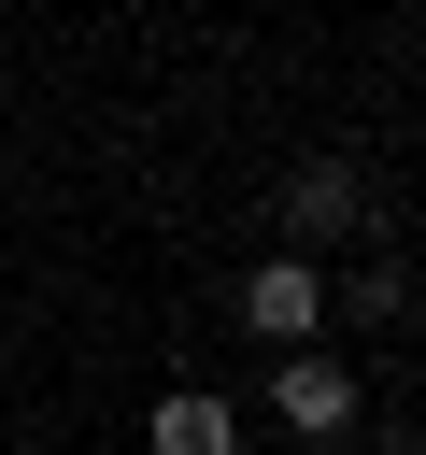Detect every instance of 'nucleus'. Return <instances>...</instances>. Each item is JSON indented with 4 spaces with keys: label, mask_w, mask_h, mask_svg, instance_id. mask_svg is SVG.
I'll list each match as a JSON object with an SVG mask.
<instances>
[{
    "label": "nucleus",
    "mask_w": 426,
    "mask_h": 455,
    "mask_svg": "<svg viewBox=\"0 0 426 455\" xmlns=\"http://www.w3.org/2000/svg\"><path fill=\"white\" fill-rule=\"evenodd\" d=\"M270 427H298V441H355V355L284 341V370H270Z\"/></svg>",
    "instance_id": "nucleus-1"
},
{
    "label": "nucleus",
    "mask_w": 426,
    "mask_h": 455,
    "mask_svg": "<svg viewBox=\"0 0 426 455\" xmlns=\"http://www.w3.org/2000/svg\"><path fill=\"white\" fill-rule=\"evenodd\" d=\"M241 327H256L270 355H284V341H327V270H312V256H256V270H241Z\"/></svg>",
    "instance_id": "nucleus-2"
},
{
    "label": "nucleus",
    "mask_w": 426,
    "mask_h": 455,
    "mask_svg": "<svg viewBox=\"0 0 426 455\" xmlns=\"http://www.w3.org/2000/svg\"><path fill=\"white\" fill-rule=\"evenodd\" d=\"M341 228H369V185H355V156H298V171H284V242L312 256V242H341Z\"/></svg>",
    "instance_id": "nucleus-3"
},
{
    "label": "nucleus",
    "mask_w": 426,
    "mask_h": 455,
    "mask_svg": "<svg viewBox=\"0 0 426 455\" xmlns=\"http://www.w3.org/2000/svg\"><path fill=\"white\" fill-rule=\"evenodd\" d=\"M142 455H241V412H227L213 384H170L156 427H142Z\"/></svg>",
    "instance_id": "nucleus-4"
},
{
    "label": "nucleus",
    "mask_w": 426,
    "mask_h": 455,
    "mask_svg": "<svg viewBox=\"0 0 426 455\" xmlns=\"http://www.w3.org/2000/svg\"><path fill=\"white\" fill-rule=\"evenodd\" d=\"M398 313H412V270L369 256V270H355V327H398Z\"/></svg>",
    "instance_id": "nucleus-5"
},
{
    "label": "nucleus",
    "mask_w": 426,
    "mask_h": 455,
    "mask_svg": "<svg viewBox=\"0 0 426 455\" xmlns=\"http://www.w3.org/2000/svg\"><path fill=\"white\" fill-rule=\"evenodd\" d=\"M355 455H412V441H398V427H369V441H355Z\"/></svg>",
    "instance_id": "nucleus-6"
}]
</instances>
